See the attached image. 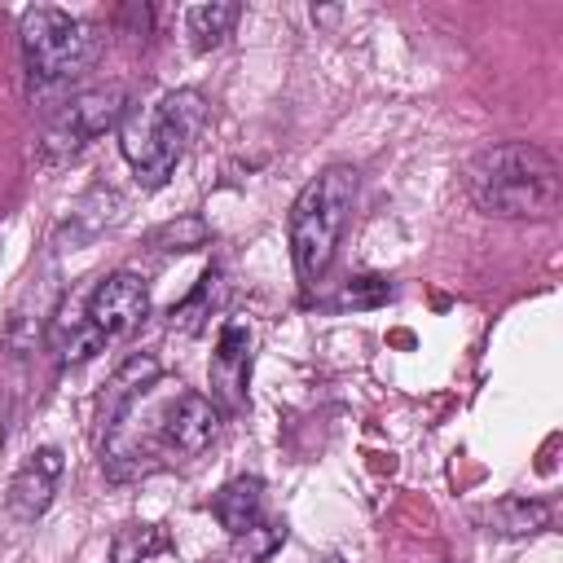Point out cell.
Segmentation results:
<instances>
[{"label":"cell","instance_id":"cell-1","mask_svg":"<svg viewBox=\"0 0 563 563\" xmlns=\"http://www.w3.org/2000/svg\"><path fill=\"white\" fill-rule=\"evenodd\" d=\"M150 317V286L132 268H114L106 277H92L88 286L70 290L48 321V352L57 365H79L106 352L110 343H123L141 321Z\"/></svg>","mask_w":563,"mask_h":563},{"label":"cell","instance_id":"cell-2","mask_svg":"<svg viewBox=\"0 0 563 563\" xmlns=\"http://www.w3.org/2000/svg\"><path fill=\"white\" fill-rule=\"evenodd\" d=\"M466 194L493 220H554L559 163L537 141H501L466 163Z\"/></svg>","mask_w":563,"mask_h":563},{"label":"cell","instance_id":"cell-3","mask_svg":"<svg viewBox=\"0 0 563 563\" xmlns=\"http://www.w3.org/2000/svg\"><path fill=\"white\" fill-rule=\"evenodd\" d=\"M18 40H22V66H26L31 101L66 97L92 70V62L101 53L97 26L66 13V9H53V4L26 9L18 22Z\"/></svg>","mask_w":563,"mask_h":563},{"label":"cell","instance_id":"cell-4","mask_svg":"<svg viewBox=\"0 0 563 563\" xmlns=\"http://www.w3.org/2000/svg\"><path fill=\"white\" fill-rule=\"evenodd\" d=\"M202 128H207V97L198 88L163 92L150 110L123 114L119 145H123V158H128L136 185L163 189Z\"/></svg>","mask_w":563,"mask_h":563},{"label":"cell","instance_id":"cell-5","mask_svg":"<svg viewBox=\"0 0 563 563\" xmlns=\"http://www.w3.org/2000/svg\"><path fill=\"white\" fill-rule=\"evenodd\" d=\"M356 185L361 180L352 163H330L295 194L286 233H290V255H295V273L303 286H317L330 273L339 238L356 207Z\"/></svg>","mask_w":563,"mask_h":563},{"label":"cell","instance_id":"cell-6","mask_svg":"<svg viewBox=\"0 0 563 563\" xmlns=\"http://www.w3.org/2000/svg\"><path fill=\"white\" fill-rule=\"evenodd\" d=\"M128 114V88L123 84H92L57 101V114L44 132V158H70L110 128H119Z\"/></svg>","mask_w":563,"mask_h":563},{"label":"cell","instance_id":"cell-7","mask_svg":"<svg viewBox=\"0 0 563 563\" xmlns=\"http://www.w3.org/2000/svg\"><path fill=\"white\" fill-rule=\"evenodd\" d=\"M251 343H255V330H251L242 317H229V321L220 325V339H216V352H211V365H207L211 400L220 405V413H238V409L246 405Z\"/></svg>","mask_w":563,"mask_h":563},{"label":"cell","instance_id":"cell-8","mask_svg":"<svg viewBox=\"0 0 563 563\" xmlns=\"http://www.w3.org/2000/svg\"><path fill=\"white\" fill-rule=\"evenodd\" d=\"M62 449H53V444H44V449H35L18 471H13V479H9V493H4V506H9V515L18 519V523H35L48 506H53V497H57V484H62Z\"/></svg>","mask_w":563,"mask_h":563},{"label":"cell","instance_id":"cell-9","mask_svg":"<svg viewBox=\"0 0 563 563\" xmlns=\"http://www.w3.org/2000/svg\"><path fill=\"white\" fill-rule=\"evenodd\" d=\"M158 383V356H150V352H132L119 369H114V378L106 383V396H101V413H97V422H101V435L136 405V400H145L150 396V387Z\"/></svg>","mask_w":563,"mask_h":563},{"label":"cell","instance_id":"cell-10","mask_svg":"<svg viewBox=\"0 0 563 563\" xmlns=\"http://www.w3.org/2000/svg\"><path fill=\"white\" fill-rule=\"evenodd\" d=\"M493 537H537L550 528V501L541 497H497L471 515Z\"/></svg>","mask_w":563,"mask_h":563},{"label":"cell","instance_id":"cell-11","mask_svg":"<svg viewBox=\"0 0 563 563\" xmlns=\"http://www.w3.org/2000/svg\"><path fill=\"white\" fill-rule=\"evenodd\" d=\"M211 515L220 519V528L229 537L251 532L255 523H264V479L260 475H238L229 479L216 497H211Z\"/></svg>","mask_w":563,"mask_h":563},{"label":"cell","instance_id":"cell-12","mask_svg":"<svg viewBox=\"0 0 563 563\" xmlns=\"http://www.w3.org/2000/svg\"><path fill=\"white\" fill-rule=\"evenodd\" d=\"M238 18H242V4H224V0L194 4V9H185V35L198 53H211L233 35Z\"/></svg>","mask_w":563,"mask_h":563},{"label":"cell","instance_id":"cell-13","mask_svg":"<svg viewBox=\"0 0 563 563\" xmlns=\"http://www.w3.org/2000/svg\"><path fill=\"white\" fill-rule=\"evenodd\" d=\"M220 295H224V282H220V268H207L198 277V286L172 308V325H180L185 334H198L207 325V317L220 308Z\"/></svg>","mask_w":563,"mask_h":563},{"label":"cell","instance_id":"cell-14","mask_svg":"<svg viewBox=\"0 0 563 563\" xmlns=\"http://www.w3.org/2000/svg\"><path fill=\"white\" fill-rule=\"evenodd\" d=\"M207 238H211V229H207L202 216H180V220H167L163 229H154L150 246H158V251H198V246H207Z\"/></svg>","mask_w":563,"mask_h":563},{"label":"cell","instance_id":"cell-15","mask_svg":"<svg viewBox=\"0 0 563 563\" xmlns=\"http://www.w3.org/2000/svg\"><path fill=\"white\" fill-rule=\"evenodd\" d=\"M286 541V523H255L251 532H242V537H233V550H229V563H260V559H268L277 545Z\"/></svg>","mask_w":563,"mask_h":563},{"label":"cell","instance_id":"cell-16","mask_svg":"<svg viewBox=\"0 0 563 563\" xmlns=\"http://www.w3.org/2000/svg\"><path fill=\"white\" fill-rule=\"evenodd\" d=\"M163 545V537H158V528H150V523H132V528H123L119 537H114V563H141L150 550H158Z\"/></svg>","mask_w":563,"mask_h":563},{"label":"cell","instance_id":"cell-17","mask_svg":"<svg viewBox=\"0 0 563 563\" xmlns=\"http://www.w3.org/2000/svg\"><path fill=\"white\" fill-rule=\"evenodd\" d=\"M383 299H391V286L383 277H356L330 299V308H374Z\"/></svg>","mask_w":563,"mask_h":563},{"label":"cell","instance_id":"cell-18","mask_svg":"<svg viewBox=\"0 0 563 563\" xmlns=\"http://www.w3.org/2000/svg\"><path fill=\"white\" fill-rule=\"evenodd\" d=\"M325 563H339V559H325Z\"/></svg>","mask_w":563,"mask_h":563}]
</instances>
